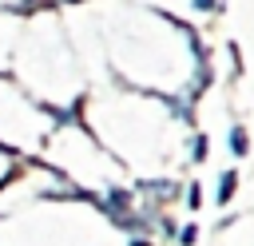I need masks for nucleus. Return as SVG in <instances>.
<instances>
[{
	"label": "nucleus",
	"mask_w": 254,
	"mask_h": 246,
	"mask_svg": "<svg viewBox=\"0 0 254 246\" xmlns=\"http://www.w3.org/2000/svg\"><path fill=\"white\" fill-rule=\"evenodd\" d=\"M230 147H234V155H246V131H242V127H234V135H230Z\"/></svg>",
	"instance_id": "nucleus-1"
},
{
	"label": "nucleus",
	"mask_w": 254,
	"mask_h": 246,
	"mask_svg": "<svg viewBox=\"0 0 254 246\" xmlns=\"http://www.w3.org/2000/svg\"><path fill=\"white\" fill-rule=\"evenodd\" d=\"M234 183H238V179H234V175L226 171V175H222V183H218V198H222V202L230 198V190H234Z\"/></svg>",
	"instance_id": "nucleus-2"
},
{
	"label": "nucleus",
	"mask_w": 254,
	"mask_h": 246,
	"mask_svg": "<svg viewBox=\"0 0 254 246\" xmlns=\"http://www.w3.org/2000/svg\"><path fill=\"white\" fill-rule=\"evenodd\" d=\"M202 155H206V139L198 135V139H194V159H202Z\"/></svg>",
	"instance_id": "nucleus-3"
},
{
	"label": "nucleus",
	"mask_w": 254,
	"mask_h": 246,
	"mask_svg": "<svg viewBox=\"0 0 254 246\" xmlns=\"http://www.w3.org/2000/svg\"><path fill=\"white\" fill-rule=\"evenodd\" d=\"M198 8H214V0H198Z\"/></svg>",
	"instance_id": "nucleus-4"
}]
</instances>
